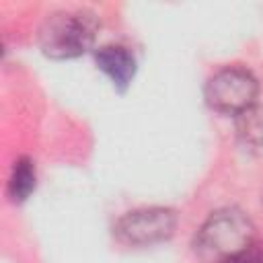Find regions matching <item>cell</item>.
<instances>
[{"label":"cell","mask_w":263,"mask_h":263,"mask_svg":"<svg viewBox=\"0 0 263 263\" xmlns=\"http://www.w3.org/2000/svg\"><path fill=\"white\" fill-rule=\"evenodd\" d=\"M255 240V226L249 216L236 208H224L208 216L195 234L193 247L203 263H220Z\"/></svg>","instance_id":"6da1fadb"},{"label":"cell","mask_w":263,"mask_h":263,"mask_svg":"<svg viewBox=\"0 0 263 263\" xmlns=\"http://www.w3.org/2000/svg\"><path fill=\"white\" fill-rule=\"evenodd\" d=\"M99 33V21L90 10H58L39 27V47L47 58L70 60L86 53Z\"/></svg>","instance_id":"7a4b0ae2"},{"label":"cell","mask_w":263,"mask_h":263,"mask_svg":"<svg viewBox=\"0 0 263 263\" xmlns=\"http://www.w3.org/2000/svg\"><path fill=\"white\" fill-rule=\"evenodd\" d=\"M259 84L251 70L240 66H226L210 76L205 82L208 105L226 115H238L257 103Z\"/></svg>","instance_id":"3957f363"},{"label":"cell","mask_w":263,"mask_h":263,"mask_svg":"<svg viewBox=\"0 0 263 263\" xmlns=\"http://www.w3.org/2000/svg\"><path fill=\"white\" fill-rule=\"evenodd\" d=\"M177 212L171 208H140L123 214L115 224V236L123 245L148 247L162 242L175 234Z\"/></svg>","instance_id":"277c9868"},{"label":"cell","mask_w":263,"mask_h":263,"mask_svg":"<svg viewBox=\"0 0 263 263\" xmlns=\"http://www.w3.org/2000/svg\"><path fill=\"white\" fill-rule=\"evenodd\" d=\"M97 66L109 76L117 90H125L136 76V58L123 45H103L95 51Z\"/></svg>","instance_id":"5b68a950"},{"label":"cell","mask_w":263,"mask_h":263,"mask_svg":"<svg viewBox=\"0 0 263 263\" xmlns=\"http://www.w3.org/2000/svg\"><path fill=\"white\" fill-rule=\"evenodd\" d=\"M236 138L251 154H263V103H253L236 115Z\"/></svg>","instance_id":"8992f818"},{"label":"cell","mask_w":263,"mask_h":263,"mask_svg":"<svg viewBox=\"0 0 263 263\" xmlns=\"http://www.w3.org/2000/svg\"><path fill=\"white\" fill-rule=\"evenodd\" d=\"M37 175H35V162L29 156H21L14 160L10 179H8V195L12 201H25L35 191Z\"/></svg>","instance_id":"52a82bcc"},{"label":"cell","mask_w":263,"mask_h":263,"mask_svg":"<svg viewBox=\"0 0 263 263\" xmlns=\"http://www.w3.org/2000/svg\"><path fill=\"white\" fill-rule=\"evenodd\" d=\"M220 263H263V242L255 240L253 245H249L240 253H236V255H232Z\"/></svg>","instance_id":"ba28073f"}]
</instances>
